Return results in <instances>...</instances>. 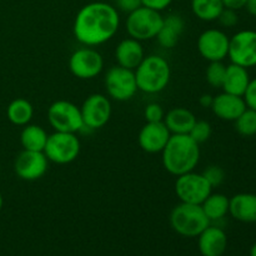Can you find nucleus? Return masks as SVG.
I'll use <instances>...</instances> for the list:
<instances>
[{"instance_id":"nucleus-1","label":"nucleus","mask_w":256,"mask_h":256,"mask_svg":"<svg viewBox=\"0 0 256 256\" xmlns=\"http://www.w3.org/2000/svg\"><path fill=\"white\" fill-rule=\"evenodd\" d=\"M119 26L120 15L116 8L104 2H94L78 12L72 34L84 46H99L114 38Z\"/></svg>"},{"instance_id":"nucleus-2","label":"nucleus","mask_w":256,"mask_h":256,"mask_svg":"<svg viewBox=\"0 0 256 256\" xmlns=\"http://www.w3.org/2000/svg\"><path fill=\"white\" fill-rule=\"evenodd\" d=\"M162 166L174 176L194 172L200 162V145L189 135L172 134L162 152Z\"/></svg>"},{"instance_id":"nucleus-3","label":"nucleus","mask_w":256,"mask_h":256,"mask_svg":"<svg viewBox=\"0 0 256 256\" xmlns=\"http://www.w3.org/2000/svg\"><path fill=\"white\" fill-rule=\"evenodd\" d=\"M138 90L145 94H158L165 90L172 79V69L165 58L148 55L134 70Z\"/></svg>"},{"instance_id":"nucleus-4","label":"nucleus","mask_w":256,"mask_h":256,"mask_svg":"<svg viewBox=\"0 0 256 256\" xmlns=\"http://www.w3.org/2000/svg\"><path fill=\"white\" fill-rule=\"evenodd\" d=\"M172 230L185 238H198L212 222L205 215L202 205L180 202L170 212Z\"/></svg>"},{"instance_id":"nucleus-5","label":"nucleus","mask_w":256,"mask_h":256,"mask_svg":"<svg viewBox=\"0 0 256 256\" xmlns=\"http://www.w3.org/2000/svg\"><path fill=\"white\" fill-rule=\"evenodd\" d=\"M162 24V15L160 12L142 5L128 14L125 28L130 38L139 42H146L156 38Z\"/></svg>"},{"instance_id":"nucleus-6","label":"nucleus","mask_w":256,"mask_h":256,"mask_svg":"<svg viewBox=\"0 0 256 256\" xmlns=\"http://www.w3.org/2000/svg\"><path fill=\"white\" fill-rule=\"evenodd\" d=\"M82 150L79 138L74 132H54L48 136L44 154L54 164L66 165L78 159Z\"/></svg>"},{"instance_id":"nucleus-7","label":"nucleus","mask_w":256,"mask_h":256,"mask_svg":"<svg viewBox=\"0 0 256 256\" xmlns=\"http://www.w3.org/2000/svg\"><path fill=\"white\" fill-rule=\"evenodd\" d=\"M48 122L54 132L76 134L84 129L80 108L68 100H56L48 108Z\"/></svg>"},{"instance_id":"nucleus-8","label":"nucleus","mask_w":256,"mask_h":256,"mask_svg":"<svg viewBox=\"0 0 256 256\" xmlns=\"http://www.w3.org/2000/svg\"><path fill=\"white\" fill-rule=\"evenodd\" d=\"M105 89L108 96L116 102H128L138 92L136 79L134 70L115 65L112 66L105 74Z\"/></svg>"},{"instance_id":"nucleus-9","label":"nucleus","mask_w":256,"mask_h":256,"mask_svg":"<svg viewBox=\"0 0 256 256\" xmlns=\"http://www.w3.org/2000/svg\"><path fill=\"white\" fill-rule=\"evenodd\" d=\"M212 192V185L208 182L204 175L190 172L176 176L175 194L180 202L202 205V202Z\"/></svg>"},{"instance_id":"nucleus-10","label":"nucleus","mask_w":256,"mask_h":256,"mask_svg":"<svg viewBox=\"0 0 256 256\" xmlns=\"http://www.w3.org/2000/svg\"><path fill=\"white\" fill-rule=\"evenodd\" d=\"M68 66L70 72L78 79H94L104 69V58L94 48H79L70 55Z\"/></svg>"},{"instance_id":"nucleus-11","label":"nucleus","mask_w":256,"mask_h":256,"mask_svg":"<svg viewBox=\"0 0 256 256\" xmlns=\"http://www.w3.org/2000/svg\"><path fill=\"white\" fill-rule=\"evenodd\" d=\"M228 58L242 68L256 66V32L240 30L230 38Z\"/></svg>"},{"instance_id":"nucleus-12","label":"nucleus","mask_w":256,"mask_h":256,"mask_svg":"<svg viewBox=\"0 0 256 256\" xmlns=\"http://www.w3.org/2000/svg\"><path fill=\"white\" fill-rule=\"evenodd\" d=\"M84 128L96 130L104 128L112 118V102L104 94L89 95L80 106Z\"/></svg>"},{"instance_id":"nucleus-13","label":"nucleus","mask_w":256,"mask_h":256,"mask_svg":"<svg viewBox=\"0 0 256 256\" xmlns=\"http://www.w3.org/2000/svg\"><path fill=\"white\" fill-rule=\"evenodd\" d=\"M230 38L220 29L204 30L198 38V52L208 62H224L229 52Z\"/></svg>"},{"instance_id":"nucleus-14","label":"nucleus","mask_w":256,"mask_h":256,"mask_svg":"<svg viewBox=\"0 0 256 256\" xmlns=\"http://www.w3.org/2000/svg\"><path fill=\"white\" fill-rule=\"evenodd\" d=\"M49 168V160L44 152L24 150L19 152L14 162V172L22 180L35 182L44 176Z\"/></svg>"},{"instance_id":"nucleus-15","label":"nucleus","mask_w":256,"mask_h":256,"mask_svg":"<svg viewBox=\"0 0 256 256\" xmlns=\"http://www.w3.org/2000/svg\"><path fill=\"white\" fill-rule=\"evenodd\" d=\"M170 136H172V132H169L164 122H146L140 129L138 142L140 148L148 154H158L162 152Z\"/></svg>"},{"instance_id":"nucleus-16","label":"nucleus","mask_w":256,"mask_h":256,"mask_svg":"<svg viewBox=\"0 0 256 256\" xmlns=\"http://www.w3.org/2000/svg\"><path fill=\"white\" fill-rule=\"evenodd\" d=\"M246 108L244 98L222 92L214 96L210 109L219 119L224 122H235Z\"/></svg>"},{"instance_id":"nucleus-17","label":"nucleus","mask_w":256,"mask_h":256,"mask_svg":"<svg viewBox=\"0 0 256 256\" xmlns=\"http://www.w3.org/2000/svg\"><path fill=\"white\" fill-rule=\"evenodd\" d=\"M198 248L202 256H222L228 248L226 232L222 228L210 224L198 236Z\"/></svg>"},{"instance_id":"nucleus-18","label":"nucleus","mask_w":256,"mask_h":256,"mask_svg":"<svg viewBox=\"0 0 256 256\" xmlns=\"http://www.w3.org/2000/svg\"><path fill=\"white\" fill-rule=\"evenodd\" d=\"M144 58L145 52L142 42L132 38L122 39L115 48V60L119 66L135 70Z\"/></svg>"},{"instance_id":"nucleus-19","label":"nucleus","mask_w":256,"mask_h":256,"mask_svg":"<svg viewBox=\"0 0 256 256\" xmlns=\"http://www.w3.org/2000/svg\"><path fill=\"white\" fill-rule=\"evenodd\" d=\"M229 214L245 224L256 222V194L240 192L229 199Z\"/></svg>"},{"instance_id":"nucleus-20","label":"nucleus","mask_w":256,"mask_h":256,"mask_svg":"<svg viewBox=\"0 0 256 256\" xmlns=\"http://www.w3.org/2000/svg\"><path fill=\"white\" fill-rule=\"evenodd\" d=\"M184 19L179 14L172 12L165 18L162 16V28L156 35L160 46L165 48V49H172L176 46L182 32H184Z\"/></svg>"},{"instance_id":"nucleus-21","label":"nucleus","mask_w":256,"mask_h":256,"mask_svg":"<svg viewBox=\"0 0 256 256\" xmlns=\"http://www.w3.org/2000/svg\"><path fill=\"white\" fill-rule=\"evenodd\" d=\"M250 80H252V78H250L246 68H242L232 62L230 65H226V72H225L222 89L229 94L244 96Z\"/></svg>"},{"instance_id":"nucleus-22","label":"nucleus","mask_w":256,"mask_h":256,"mask_svg":"<svg viewBox=\"0 0 256 256\" xmlns=\"http://www.w3.org/2000/svg\"><path fill=\"white\" fill-rule=\"evenodd\" d=\"M162 122L166 125L172 135H186L194 126L196 118L186 108H172L165 114Z\"/></svg>"},{"instance_id":"nucleus-23","label":"nucleus","mask_w":256,"mask_h":256,"mask_svg":"<svg viewBox=\"0 0 256 256\" xmlns=\"http://www.w3.org/2000/svg\"><path fill=\"white\" fill-rule=\"evenodd\" d=\"M48 132L44 128L36 124H28L22 126L20 132V144L24 150L32 152H44L48 142Z\"/></svg>"},{"instance_id":"nucleus-24","label":"nucleus","mask_w":256,"mask_h":256,"mask_svg":"<svg viewBox=\"0 0 256 256\" xmlns=\"http://www.w3.org/2000/svg\"><path fill=\"white\" fill-rule=\"evenodd\" d=\"M34 116V106L29 100L16 98L6 108V118L12 125L25 126L30 124Z\"/></svg>"},{"instance_id":"nucleus-25","label":"nucleus","mask_w":256,"mask_h":256,"mask_svg":"<svg viewBox=\"0 0 256 256\" xmlns=\"http://www.w3.org/2000/svg\"><path fill=\"white\" fill-rule=\"evenodd\" d=\"M210 222H216L229 214V198L220 192H212L202 204Z\"/></svg>"},{"instance_id":"nucleus-26","label":"nucleus","mask_w":256,"mask_h":256,"mask_svg":"<svg viewBox=\"0 0 256 256\" xmlns=\"http://www.w3.org/2000/svg\"><path fill=\"white\" fill-rule=\"evenodd\" d=\"M224 9L222 0H192V12L202 22H215Z\"/></svg>"},{"instance_id":"nucleus-27","label":"nucleus","mask_w":256,"mask_h":256,"mask_svg":"<svg viewBox=\"0 0 256 256\" xmlns=\"http://www.w3.org/2000/svg\"><path fill=\"white\" fill-rule=\"evenodd\" d=\"M235 129L242 136L249 138L256 135V112L246 108L245 112L235 120Z\"/></svg>"},{"instance_id":"nucleus-28","label":"nucleus","mask_w":256,"mask_h":256,"mask_svg":"<svg viewBox=\"0 0 256 256\" xmlns=\"http://www.w3.org/2000/svg\"><path fill=\"white\" fill-rule=\"evenodd\" d=\"M226 65L222 62H210L205 72V79L212 88H222L224 82Z\"/></svg>"},{"instance_id":"nucleus-29","label":"nucleus","mask_w":256,"mask_h":256,"mask_svg":"<svg viewBox=\"0 0 256 256\" xmlns=\"http://www.w3.org/2000/svg\"><path fill=\"white\" fill-rule=\"evenodd\" d=\"M212 125H210L209 122H206V120H198L196 119L194 126L192 128V130H190V132L188 135H189V136L192 138L194 142H196L198 144L200 145L210 139V136H212Z\"/></svg>"},{"instance_id":"nucleus-30","label":"nucleus","mask_w":256,"mask_h":256,"mask_svg":"<svg viewBox=\"0 0 256 256\" xmlns=\"http://www.w3.org/2000/svg\"><path fill=\"white\" fill-rule=\"evenodd\" d=\"M202 174L204 175V178L208 180V182L212 185V189L220 186L225 179L224 170L220 166H218V165H210V166H208Z\"/></svg>"},{"instance_id":"nucleus-31","label":"nucleus","mask_w":256,"mask_h":256,"mask_svg":"<svg viewBox=\"0 0 256 256\" xmlns=\"http://www.w3.org/2000/svg\"><path fill=\"white\" fill-rule=\"evenodd\" d=\"M165 112L158 102H150L144 109V118L146 122H159L164 120Z\"/></svg>"},{"instance_id":"nucleus-32","label":"nucleus","mask_w":256,"mask_h":256,"mask_svg":"<svg viewBox=\"0 0 256 256\" xmlns=\"http://www.w3.org/2000/svg\"><path fill=\"white\" fill-rule=\"evenodd\" d=\"M218 22H219V24L224 28L236 26L238 22H239V16H238L236 10L224 8L222 12H220L219 18H218Z\"/></svg>"},{"instance_id":"nucleus-33","label":"nucleus","mask_w":256,"mask_h":256,"mask_svg":"<svg viewBox=\"0 0 256 256\" xmlns=\"http://www.w3.org/2000/svg\"><path fill=\"white\" fill-rule=\"evenodd\" d=\"M242 98H244L246 106L256 112V78L250 80L249 85L246 88V92H245Z\"/></svg>"},{"instance_id":"nucleus-34","label":"nucleus","mask_w":256,"mask_h":256,"mask_svg":"<svg viewBox=\"0 0 256 256\" xmlns=\"http://www.w3.org/2000/svg\"><path fill=\"white\" fill-rule=\"evenodd\" d=\"M115 4H116V9L120 10L122 12H134L135 9L142 6V0H115Z\"/></svg>"},{"instance_id":"nucleus-35","label":"nucleus","mask_w":256,"mask_h":256,"mask_svg":"<svg viewBox=\"0 0 256 256\" xmlns=\"http://www.w3.org/2000/svg\"><path fill=\"white\" fill-rule=\"evenodd\" d=\"M172 2V0H142V6L150 8V9L156 10V12H162L168 6H170Z\"/></svg>"},{"instance_id":"nucleus-36","label":"nucleus","mask_w":256,"mask_h":256,"mask_svg":"<svg viewBox=\"0 0 256 256\" xmlns=\"http://www.w3.org/2000/svg\"><path fill=\"white\" fill-rule=\"evenodd\" d=\"M222 2L224 8L236 10V12L245 8V4H246V0H222Z\"/></svg>"},{"instance_id":"nucleus-37","label":"nucleus","mask_w":256,"mask_h":256,"mask_svg":"<svg viewBox=\"0 0 256 256\" xmlns=\"http://www.w3.org/2000/svg\"><path fill=\"white\" fill-rule=\"evenodd\" d=\"M212 99H214V96H212V95L204 94L199 98V104L202 105V108H212Z\"/></svg>"},{"instance_id":"nucleus-38","label":"nucleus","mask_w":256,"mask_h":256,"mask_svg":"<svg viewBox=\"0 0 256 256\" xmlns=\"http://www.w3.org/2000/svg\"><path fill=\"white\" fill-rule=\"evenodd\" d=\"M245 9L252 16H256V0H246Z\"/></svg>"},{"instance_id":"nucleus-39","label":"nucleus","mask_w":256,"mask_h":256,"mask_svg":"<svg viewBox=\"0 0 256 256\" xmlns=\"http://www.w3.org/2000/svg\"><path fill=\"white\" fill-rule=\"evenodd\" d=\"M249 256H256V242H255L254 245H252V249H250Z\"/></svg>"},{"instance_id":"nucleus-40","label":"nucleus","mask_w":256,"mask_h":256,"mask_svg":"<svg viewBox=\"0 0 256 256\" xmlns=\"http://www.w3.org/2000/svg\"><path fill=\"white\" fill-rule=\"evenodd\" d=\"M2 204H4V199H2V192H0V212H2Z\"/></svg>"}]
</instances>
